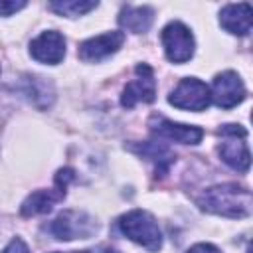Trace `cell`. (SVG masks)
<instances>
[{
	"mask_svg": "<svg viewBox=\"0 0 253 253\" xmlns=\"http://www.w3.org/2000/svg\"><path fill=\"white\" fill-rule=\"evenodd\" d=\"M119 229L130 241L142 245L148 251H158L162 247V233L154 217L144 210H132L119 217Z\"/></svg>",
	"mask_w": 253,
	"mask_h": 253,
	"instance_id": "7a4b0ae2",
	"label": "cell"
},
{
	"mask_svg": "<svg viewBox=\"0 0 253 253\" xmlns=\"http://www.w3.org/2000/svg\"><path fill=\"white\" fill-rule=\"evenodd\" d=\"M160 40L164 45V53L172 63H186L188 59H192L196 42L186 24L178 20L166 24L160 34Z\"/></svg>",
	"mask_w": 253,
	"mask_h": 253,
	"instance_id": "277c9868",
	"label": "cell"
},
{
	"mask_svg": "<svg viewBox=\"0 0 253 253\" xmlns=\"http://www.w3.org/2000/svg\"><path fill=\"white\" fill-rule=\"evenodd\" d=\"M30 55L40 63L55 65L65 55V38L55 30L42 32L30 42Z\"/></svg>",
	"mask_w": 253,
	"mask_h": 253,
	"instance_id": "30bf717a",
	"label": "cell"
},
{
	"mask_svg": "<svg viewBox=\"0 0 253 253\" xmlns=\"http://www.w3.org/2000/svg\"><path fill=\"white\" fill-rule=\"evenodd\" d=\"M125 43V34L115 30V32H107V34H101V36H95V38H89L85 42L79 43V59L81 61H87V63H97L109 55H113L115 51H119V47Z\"/></svg>",
	"mask_w": 253,
	"mask_h": 253,
	"instance_id": "9c48e42d",
	"label": "cell"
},
{
	"mask_svg": "<svg viewBox=\"0 0 253 253\" xmlns=\"http://www.w3.org/2000/svg\"><path fill=\"white\" fill-rule=\"evenodd\" d=\"M198 206L204 211L233 219L247 217L251 213V192L237 184L211 186L198 198Z\"/></svg>",
	"mask_w": 253,
	"mask_h": 253,
	"instance_id": "6da1fadb",
	"label": "cell"
},
{
	"mask_svg": "<svg viewBox=\"0 0 253 253\" xmlns=\"http://www.w3.org/2000/svg\"><path fill=\"white\" fill-rule=\"evenodd\" d=\"M221 136H227V140L221 142V146H219L221 160L237 172H247L249 164H251V154H249V148L245 142L247 132L245 134H221Z\"/></svg>",
	"mask_w": 253,
	"mask_h": 253,
	"instance_id": "7c38bea8",
	"label": "cell"
},
{
	"mask_svg": "<svg viewBox=\"0 0 253 253\" xmlns=\"http://www.w3.org/2000/svg\"><path fill=\"white\" fill-rule=\"evenodd\" d=\"M26 8V2L24 0H0V16H12L14 12Z\"/></svg>",
	"mask_w": 253,
	"mask_h": 253,
	"instance_id": "e0dca14e",
	"label": "cell"
},
{
	"mask_svg": "<svg viewBox=\"0 0 253 253\" xmlns=\"http://www.w3.org/2000/svg\"><path fill=\"white\" fill-rule=\"evenodd\" d=\"M71 180H73V170L71 168H61L55 174V188L38 190V192L30 194L24 200V204L20 208V213L26 215V217L38 215V213H47L57 202H61L65 198V188Z\"/></svg>",
	"mask_w": 253,
	"mask_h": 253,
	"instance_id": "3957f363",
	"label": "cell"
},
{
	"mask_svg": "<svg viewBox=\"0 0 253 253\" xmlns=\"http://www.w3.org/2000/svg\"><path fill=\"white\" fill-rule=\"evenodd\" d=\"M95 231H97L95 219L91 215H87L85 211H77V210H67V211L59 213L49 225V233L61 241L87 239Z\"/></svg>",
	"mask_w": 253,
	"mask_h": 253,
	"instance_id": "5b68a950",
	"label": "cell"
},
{
	"mask_svg": "<svg viewBox=\"0 0 253 253\" xmlns=\"http://www.w3.org/2000/svg\"><path fill=\"white\" fill-rule=\"evenodd\" d=\"M188 253H219V249L211 243H196L194 247L188 249Z\"/></svg>",
	"mask_w": 253,
	"mask_h": 253,
	"instance_id": "d6986e66",
	"label": "cell"
},
{
	"mask_svg": "<svg viewBox=\"0 0 253 253\" xmlns=\"http://www.w3.org/2000/svg\"><path fill=\"white\" fill-rule=\"evenodd\" d=\"M97 6H99V2H85V0H55V2H49V8L53 12H57L59 16H67V18L83 16L91 10H95Z\"/></svg>",
	"mask_w": 253,
	"mask_h": 253,
	"instance_id": "2e32d148",
	"label": "cell"
},
{
	"mask_svg": "<svg viewBox=\"0 0 253 253\" xmlns=\"http://www.w3.org/2000/svg\"><path fill=\"white\" fill-rule=\"evenodd\" d=\"M245 95H247L245 85L235 71L217 73L210 89V99L221 109H231L239 105L245 99Z\"/></svg>",
	"mask_w": 253,
	"mask_h": 253,
	"instance_id": "ba28073f",
	"label": "cell"
},
{
	"mask_svg": "<svg viewBox=\"0 0 253 253\" xmlns=\"http://www.w3.org/2000/svg\"><path fill=\"white\" fill-rule=\"evenodd\" d=\"M219 24L229 34L247 36L251 32V6L247 2L223 6L219 12Z\"/></svg>",
	"mask_w": 253,
	"mask_h": 253,
	"instance_id": "4fadbf2b",
	"label": "cell"
},
{
	"mask_svg": "<svg viewBox=\"0 0 253 253\" xmlns=\"http://www.w3.org/2000/svg\"><path fill=\"white\" fill-rule=\"evenodd\" d=\"M134 152H138L140 156L148 158L150 162H154L156 166V176H164L168 172V168L174 164V152L162 144V142H142V144H136V146H130Z\"/></svg>",
	"mask_w": 253,
	"mask_h": 253,
	"instance_id": "9a60e30c",
	"label": "cell"
},
{
	"mask_svg": "<svg viewBox=\"0 0 253 253\" xmlns=\"http://www.w3.org/2000/svg\"><path fill=\"white\" fill-rule=\"evenodd\" d=\"M152 20H154V10L150 6H125L119 16V24L132 34L148 32Z\"/></svg>",
	"mask_w": 253,
	"mask_h": 253,
	"instance_id": "5bb4252c",
	"label": "cell"
},
{
	"mask_svg": "<svg viewBox=\"0 0 253 253\" xmlns=\"http://www.w3.org/2000/svg\"><path fill=\"white\" fill-rule=\"evenodd\" d=\"M150 130L154 134H158L160 138L182 142V144H198L202 140V136H204V130L200 126L172 123V121H168L164 117H154L150 121Z\"/></svg>",
	"mask_w": 253,
	"mask_h": 253,
	"instance_id": "8fae6325",
	"label": "cell"
},
{
	"mask_svg": "<svg viewBox=\"0 0 253 253\" xmlns=\"http://www.w3.org/2000/svg\"><path fill=\"white\" fill-rule=\"evenodd\" d=\"M2 253H30V249H28V245H26L20 237H14V239L2 249Z\"/></svg>",
	"mask_w": 253,
	"mask_h": 253,
	"instance_id": "ac0fdd59",
	"label": "cell"
},
{
	"mask_svg": "<svg viewBox=\"0 0 253 253\" xmlns=\"http://www.w3.org/2000/svg\"><path fill=\"white\" fill-rule=\"evenodd\" d=\"M210 101H211L210 87L196 77H184L168 97V103L174 105L176 109L196 111V113L208 109Z\"/></svg>",
	"mask_w": 253,
	"mask_h": 253,
	"instance_id": "8992f818",
	"label": "cell"
},
{
	"mask_svg": "<svg viewBox=\"0 0 253 253\" xmlns=\"http://www.w3.org/2000/svg\"><path fill=\"white\" fill-rule=\"evenodd\" d=\"M134 75L136 77L126 83L121 95V105L125 109H132L136 103H152L156 97V79L152 67L146 63H138Z\"/></svg>",
	"mask_w": 253,
	"mask_h": 253,
	"instance_id": "52a82bcc",
	"label": "cell"
}]
</instances>
